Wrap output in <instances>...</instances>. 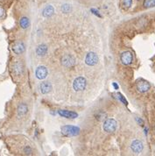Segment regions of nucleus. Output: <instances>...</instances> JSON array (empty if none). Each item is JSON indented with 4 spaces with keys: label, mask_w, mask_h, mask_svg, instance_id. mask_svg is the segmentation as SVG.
Returning a JSON list of instances; mask_svg holds the SVG:
<instances>
[{
    "label": "nucleus",
    "mask_w": 155,
    "mask_h": 156,
    "mask_svg": "<svg viewBox=\"0 0 155 156\" xmlns=\"http://www.w3.org/2000/svg\"><path fill=\"white\" fill-rule=\"evenodd\" d=\"M117 127H118V123L113 119H107L103 125V128L104 132L108 133H114L117 130Z\"/></svg>",
    "instance_id": "nucleus-1"
},
{
    "label": "nucleus",
    "mask_w": 155,
    "mask_h": 156,
    "mask_svg": "<svg viewBox=\"0 0 155 156\" xmlns=\"http://www.w3.org/2000/svg\"><path fill=\"white\" fill-rule=\"evenodd\" d=\"M14 69H15V71L18 75H20L23 71V69H22V65L21 63L19 62H16L15 66H14Z\"/></svg>",
    "instance_id": "nucleus-18"
},
{
    "label": "nucleus",
    "mask_w": 155,
    "mask_h": 156,
    "mask_svg": "<svg viewBox=\"0 0 155 156\" xmlns=\"http://www.w3.org/2000/svg\"><path fill=\"white\" fill-rule=\"evenodd\" d=\"M71 5H70L69 4H64L62 6H61V11H62V12H64V13H67V12H69L70 11H71Z\"/></svg>",
    "instance_id": "nucleus-20"
},
{
    "label": "nucleus",
    "mask_w": 155,
    "mask_h": 156,
    "mask_svg": "<svg viewBox=\"0 0 155 156\" xmlns=\"http://www.w3.org/2000/svg\"><path fill=\"white\" fill-rule=\"evenodd\" d=\"M4 9L1 7V6H0V18H2L3 17V15H4Z\"/></svg>",
    "instance_id": "nucleus-22"
},
{
    "label": "nucleus",
    "mask_w": 155,
    "mask_h": 156,
    "mask_svg": "<svg viewBox=\"0 0 155 156\" xmlns=\"http://www.w3.org/2000/svg\"><path fill=\"white\" fill-rule=\"evenodd\" d=\"M12 50H13V52L15 53V54H20L24 53V51H25V46H24V44L22 43V42H18V43H16L15 45H13Z\"/></svg>",
    "instance_id": "nucleus-12"
},
{
    "label": "nucleus",
    "mask_w": 155,
    "mask_h": 156,
    "mask_svg": "<svg viewBox=\"0 0 155 156\" xmlns=\"http://www.w3.org/2000/svg\"><path fill=\"white\" fill-rule=\"evenodd\" d=\"M48 71H47V68L45 66H39L36 68V71H35V76L39 80H43L47 76Z\"/></svg>",
    "instance_id": "nucleus-5"
},
{
    "label": "nucleus",
    "mask_w": 155,
    "mask_h": 156,
    "mask_svg": "<svg viewBox=\"0 0 155 156\" xmlns=\"http://www.w3.org/2000/svg\"><path fill=\"white\" fill-rule=\"evenodd\" d=\"M143 147H144L143 143L140 140H134L131 145V148H132V152L135 153H141L143 150Z\"/></svg>",
    "instance_id": "nucleus-9"
},
{
    "label": "nucleus",
    "mask_w": 155,
    "mask_h": 156,
    "mask_svg": "<svg viewBox=\"0 0 155 156\" xmlns=\"http://www.w3.org/2000/svg\"><path fill=\"white\" fill-rule=\"evenodd\" d=\"M59 115H61V117L64 118H67V119H75L77 118V113L70 111V110H58Z\"/></svg>",
    "instance_id": "nucleus-10"
},
{
    "label": "nucleus",
    "mask_w": 155,
    "mask_h": 156,
    "mask_svg": "<svg viewBox=\"0 0 155 156\" xmlns=\"http://www.w3.org/2000/svg\"><path fill=\"white\" fill-rule=\"evenodd\" d=\"M61 133L67 136H76L80 133V128L73 125H66L61 128Z\"/></svg>",
    "instance_id": "nucleus-2"
},
{
    "label": "nucleus",
    "mask_w": 155,
    "mask_h": 156,
    "mask_svg": "<svg viewBox=\"0 0 155 156\" xmlns=\"http://www.w3.org/2000/svg\"><path fill=\"white\" fill-rule=\"evenodd\" d=\"M132 4V0H122V5H123L124 8H125V9L130 8Z\"/></svg>",
    "instance_id": "nucleus-19"
},
{
    "label": "nucleus",
    "mask_w": 155,
    "mask_h": 156,
    "mask_svg": "<svg viewBox=\"0 0 155 156\" xmlns=\"http://www.w3.org/2000/svg\"><path fill=\"white\" fill-rule=\"evenodd\" d=\"M91 11H93V13H95V14H96V15H97L98 17H101V16H100V14H98V11H97L96 10H95V9L93 10V9H92Z\"/></svg>",
    "instance_id": "nucleus-23"
},
{
    "label": "nucleus",
    "mask_w": 155,
    "mask_h": 156,
    "mask_svg": "<svg viewBox=\"0 0 155 156\" xmlns=\"http://www.w3.org/2000/svg\"><path fill=\"white\" fill-rule=\"evenodd\" d=\"M19 25H20L21 28H23V29H26V28L30 25L29 19L26 18V17H22L20 19V20H19Z\"/></svg>",
    "instance_id": "nucleus-16"
},
{
    "label": "nucleus",
    "mask_w": 155,
    "mask_h": 156,
    "mask_svg": "<svg viewBox=\"0 0 155 156\" xmlns=\"http://www.w3.org/2000/svg\"><path fill=\"white\" fill-rule=\"evenodd\" d=\"M118 96H119V98H120V100L121 101H123L124 103V104H127V102H126V100H125V99L123 97V96L121 95V94H118Z\"/></svg>",
    "instance_id": "nucleus-21"
},
{
    "label": "nucleus",
    "mask_w": 155,
    "mask_h": 156,
    "mask_svg": "<svg viewBox=\"0 0 155 156\" xmlns=\"http://www.w3.org/2000/svg\"><path fill=\"white\" fill-rule=\"evenodd\" d=\"M28 109H27V106L25 104H21L19 107H18V115L19 117H22L24 116L25 113L27 112Z\"/></svg>",
    "instance_id": "nucleus-15"
},
{
    "label": "nucleus",
    "mask_w": 155,
    "mask_h": 156,
    "mask_svg": "<svg viewBox=\"0 0 155 156\" xmlns=\"http://www.w3.org/2000/svg\"><path fill=\"white\" fill-rule=\"evenodd\" d=\"M53 12H54V8L52 5H47L44 8L43 11H42V14H43L44 17L49 18L53 15Z\"/></svg>",
    "instance_id": "nucleus-13"
},
{
    "label": "nucleus",
    "mask_w": 155,
    "mask_h": 156,
    "mask_svg": "<svg viewBox=\"0 0 155 156\" xmlns=\"http://www.w3.org/2000/svg\"><path fill=\"white\" fill-rule=\"evenodd\" d=\"M154 6H155V0H145L144 1V7L152 8Z\"/></svg>",
    "instance_id": "nucleus-17"
},
{
    "label": "nucleus",
    "mask_w": 155,
    "mask_h": 156,
    "mask_svg": "<svg viewBox=\"0 0 155 156\" xmlns=\"http://www.w3.org/2000/svg\"><path fill=\"white\" fill-rule=\"evenodd\" d=\"M61 63L64 67L69 68L75 64V58L70 54H66L61 58Z\"/></svg>",
    "instance_id": "nucleus-7"
},
{
    "label": "nucleus",
    "mask_w": 155,
    "mask_h": 156,
    "mask_svg": "<svg viewBox=\"0 0 155 156\" xmlns=\"http://www.w3.org/2000/svg\"><path fill=\"white\" fill-rule=\"evenodd\" d=\"M133 61V55L130 51H125L121 54V62L124 65H130Z\"/></svg>",
    "instance_id": "nucleus-6"
},
{
    "label": "nucleus",
    "mask_w": 155,
    "mask_h": 156,
    "mask_svg": "<svg viewBox=\"0 0 155 156\" xmlns=\"http://www.w3.org/2000/svg\"><path fill=\"white\" fill-rule=\"evenodd\" d=\"M86 87V80L82 76L75 79L73 82V88L75 91H82Z\"/></svg>",
    "instance_id": "nucleus-3"
},
{
    "label": "nucleus",
    "mask_w": 155,
    "mask_h": 156,
    "mask_svg": "<svg viewBox=\"0 0 155 156\" xmlns=\"http://www.w3.org/2000/svg\"><path fill=\"white\" fill-rule=\"evenodd\" d=\"M113 86L116 88V89H118V85H117V83H113Z\"/></svg>",
    "instance_id": "nucleus-24"
},
{
    "label": "nucleus",
    "mask_w": 155,
    "mask_h": 156,
    "mask_svg": "<svg viewBox=\"0 0 155 156\" xmlns=\"http://www.w3.org/2000/svg\"><path fill=\"white\" fill-rule=\"evenodd\" d=\"M47 47L45 44H40L36 48V54L39 56H43L47 54Z\"/></svg>",
    "instance_id": "nucleus-14"
},
{
    "label": "nucleus",
    "mask_w": 155,
    "mask_h": 156,
    "mask_svg": "<svg viewBox=\"0 0 155 156\" xmlns=\"http://www.w3.org/2000/svg\"><path fill=\"white\" fill-rule=\"evenodd\" d=\"M151 88V85L148 82L146 81H139L137 83V89L139 92L145 93L146 91H148Z\"/></svg>",
    "instance_id": "nucleus-8"
},
{
    "label": "nucleus",
    "mask_w": 155,
    "mask_h": 156,
    "mask_svg": "<svg viewBox=\"0 0 155 156\" xmlns=\"http://www.w3.org/2000/svg\"><path fill=\"white\" fill-rule=\"evenodd\" d=\"M98 62V56L94 52H90L85 57V63L89 66H94Z\"/></svg>",
    "instance_id": "nucleus-4"
},
{
    "label": "nucleus",
    "mask_w": 155,
    "mask_h": 156,
    "mask_svg": "<svg viewBox=\"0 0 155 156\" xmlns=\"http://www.w3.org/2000/svg\"><path fill=\"white\" fill-rule=\"evenodd\" d=\"M39 88H40V90H41L42 93H43V94H47L52 90V85L48 82H41Z\"/></svg>",
    "instance_id": "nucleus-11"
}]
</instances>
